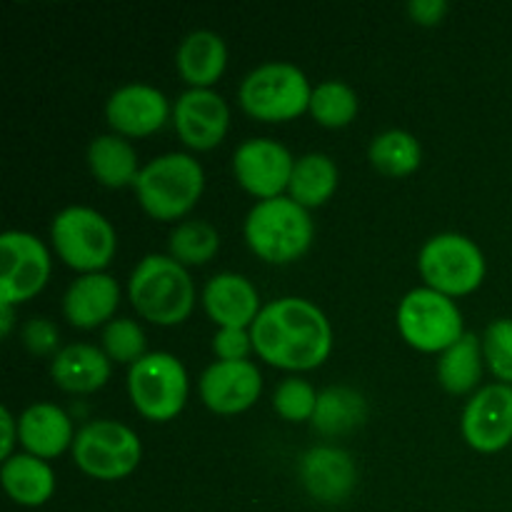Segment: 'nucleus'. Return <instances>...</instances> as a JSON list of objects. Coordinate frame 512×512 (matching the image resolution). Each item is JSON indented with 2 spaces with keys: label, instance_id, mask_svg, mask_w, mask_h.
<instances>
[{
  "label": "nucleus",
  "instance_id": "nucleus-1",
  "mask_svg": "<svg viewBox=\"0 0 512 512\" xmlns=\"http://www.w3.org/2000/svg\"><path fill=\"white\" fill-rule=\"evenodd\" d=\"M250 335L255 355L288 373L320 368L333 353V328L328 315L315 303L295 295L265 303Z\"/></svg>",
  "mask_w": 512,
  "mask_h": 512
},
{
  "label": "nucleus",
  "instance_id": "nucleus-2",
  "mask_svg": "<svg viewBox=\"0 0 512 512\" xmlns=\"http://www.w3.org/2000/svg\"><path fill=\"white\" fill-rule=\"evenodd\" d=\"M128 298L140 318L160 328H173L193 315L195 283L178 260L153 253L130 273Z\"/></svg>",
  "mask_w": 512,
  "mask_h": 512
},
{
  "label": "nucleus",
  "instance_id": "nucleus-3",
  "mask_svg": "<svg viewBox=\"0 0 512 512\" xmlns=\"http://www.w3.org/2000/svg\"><path fill=\"white\" fill-rule=\"evenodd\" d=\"M140 208L160 223L185 218L205 190V170L188 153H165L148 160L135 178Z\"/></svg>",
  "mask_w": 512,
  "mask_h": 512
},
{
  "label": "nucleus",
  "instance_id": "nucleus-4",
  "mask_svg": "<svg viewBox=\"0 0 512 512\" xmlns=\"http://www.w3.org/2000/svg\"><path fill=\"white\" fill-rule=\"evenodd\" d=\"M243 235L253 255L270 265H290L303 258L315 238L310 210L280 195L258 200L245 215Z\"/></svg>",
  "mask_w": 512,
  "mask_h": 512
},
{
  "label": "nucleus",
  "instance_id": "nucleus-5",
  "mask_svg": "<svg viewBox=\"0 0 512 512\" xmlns=\"http://www.w3.org/2000/svg\"><path fill=\"white\" fill-rule=\"evenodd\" d=\"M310 95V80L298 65L270 60L240 80L238 103L260 123H288L308 113Z\"/></svg>",
  "mask_w": 512,
  "mask_h": 512
},
{
  "label": "nucleus",
  "instance_id": "nucleus-6",
  "mask_svg": "<svg viewBox=\"0 0 512 512\" xmlns=\"http://www.w3.org/2000/svg\"><path fill=\"white\" fill-rule=\"evenodd\" d=\"M55 255L78 275L105 273L118 250V235L110 220L88 205H68L50 223Z\"/></svg>",
  "mask_w": 512,
  "mask_h": 512
},
{
  "label": "nucleus",
  "instance_id": "nucleus-7",
  "mask_svg": "<svg viewBox=\"0 0 512 512\" xmlns=\"http://www.w3.org/2000/svg\"><path fill=\"white\" fill-rule=\"evenodd\" d=\"M190 380L173 353H148L130 365L128 395L133 408L150 423H170L188 405Z\"/></svg>",
  "mask_w": 512,
  "mask_h": 512
},
{
  "label": "nucleus",
  "instance_id": "nucleus-8",
  "mask_svg": "<svg viewBox=\"0 0 512 512\" xmlns=\"http://www.w3.org/2000/svg\"><path fill=\"white\" fill-rule=\"evenodd\" d=\"M418 270L428 288L455 300L483 285L488 263L480 245L468 235L440 233L420 248Z\"/></svg>",
  "mask_w": 512,
  "mask_h": 512
},
{
  "label": "nucleus",
  "instance_id": "nucleus-9",
  "mask_svg": "<svg viewBox=\"0 0 512 512\" xmlns=\"http://www.w3.org/2000/svg\"><path fill=\"white\" fill-rule=\"evenodd\" d=\"M70 453L80 473L103 483H115L138 470L143 443L133 428L118 420H90L78 430Z\"/></svg>",
  "mask_w": 512,
  "mask_h": 512
},
{
  "label": "nucleus",
  "instance_id": "nucleus-10",
  "mask_svg": "<svg viewBox=\"0 0 512 512\" xmlns=\"http://www.w3.org/2000/svg\"><path fill=\"white\" fill-rule=\"evenodd\" d=\"M398 330L410 348L440 355L463 338L465 323L453 298L423 285L400 300Z\"/></svg>",
  "mask_w": 512,
  "mask_h": 512
},
{
  "label": "nucleus",
  "instance_id": "nucleus-11",
  "mask_svg": "<svg viewBox=\"0 0 512 512\" xmlns=\"http://www.w3.org/2000/svg\"><path fill=\"white\" fill-rule=\"evenodd\" d=\"M53 273L50 250L25 230L0 235V303L20 305L40 295Z\"/></svg>",
  "mask_w": 512,
  "mask_h": 512
},
{
  "label": "nucleus",
  "instance_id": "nucleus-12",
  "mask_svg": "<svg viewBox=\"0 0 512 512\" xmlns=\"http://www.w3.org/2000/svg\"><path fill=\"white\" fill-rule=\"evenodd\" d=\"M295 158L273 138H250L233 155V175L240 188L258 200H273L288 193Z\"/></svg>",
  "mask_w": 512,
  "mask_h": 512
},
{
  "label": "nucleus",
  "instance_id": "nucleus-13",
  "mask_svg": "<svg viewBox=\"0 0 512 512\" xmlns=\"http://www.w3.org/2000/svg\"><path fill=\"white\" fill-rule=\"evenodd\" d=\"M463 438L475 453L493 455L512 445V385L490 383L468 400L460 420Z\"/></svg>",
  "mask_w": 512,
  "mask_h": 512
},
{
  "label": "nucleus",
  "instance_id": "nucleus-14",
  "mask_svg": "<svg viewBox=\"0 0 512 512\" xmlns=\"http://www.w3.org/2000/svg\"><path fill=\"white\" fill-rule=\"evenodd\" d=\"M173 118V105L163 90L148 83L120 85L105 100V120L115 135L123 138H148L165 128Z\"/></svg>",
  "mask_w": 512,
  "mask_h": 512
},
{
  "label": "nucleus",
  "instance_id": "nucleus-15",
  "mask_svg": "<svg viewBox=\"0 0 512 512\" xmlns=\"http://www.w3.org/2000/svg\"><path fill=\"white\" fill-rule=\"evenodd\" d=\"M173 125L190 150L218 148L230 130V108L215 90L188 88L173 105Z\"/></svg>",
  "mask_w": 512,
  "mask_h": 512
},
{
  "label": "nucleus",
  "instance_id": "nucleus-16",
  "mask_svg": "<svg viewBox=\"0 0 512 512\" xmlns=\"http://www.w3.org/2000/svg\"><path fill=\"white\" fill-rule=\"evenodd\" d=\"M263 393V375L253 360H215L200 375V400L215 415H240L253 408Z\"/></svg>",
  "mask_w": 512,
  "mask_h": 512
},
{
  "label": "nucleus",
  "instance_id": "nucleus-17",
  "mask_svg": "<svg viewBox=\"0 0 512 512\" xmlns=\"http://www.w3.org/2000/svg\"><path fill=\"white\" fill-rule=\"evenodd\" d=\"M298 478L305 493L320 505H340L358 485L353 455L335 445H315L300 458Z\"/></svg>",
  "mask_w": 512,
  "mask_h": 512
},
{
  "label": "nucleus",
  "instance_id": "nucleus-18",
  "mask_svg": "<svg viewBox=\"0 0 512 512\" xmlns=\"http://www.w3.org/2000/svg\"><path fill=\"white\" fill-rule=\"evenodd\" d=\"M120 305V285L108 273L78 275L63 295V318L78 330L105 328Z\"/></svg>",
  "mask_w": 512,
  "mask_h": 512
},
{
  "label": "nucleus",
  "instance_id": "nucleus-19",
  "mask_svg": "<svg viewBox=\"0 0 512 512\" xmlns=\"http://www.w3.org/2000/svg\"><path fill=\"white\" fill-rule=\"evenodd\" d=\"M203 310L218 328H253L260 315L258 288L240 273H218L205 283Z\"/></svg>",
  "mask_w": 512,
  "mask_h": 512
},
{
  "label": "nucleus",
  "instance_id": "nucleus-20",
  "mask_svg": "<svg viewBox=\"0 0 512 512\" xmlns=\"http://www.w3.org/2000/svg\"><path fill=\"white\" fill-rule=\"evenodd\" d=\"M75 435L70 415L55 403H33L18 418V443L40 460L60 458L65 450H73Z\"/></svg>",
  "mask_w": 512,
  "mask_h": 512
},
{
  "label": "nucleus",
  "instance_id": "nucleus-21",
  "mask_svg": "<svg viewBox=\"0 0 512 512\" xmlns=\"http://www.w3.org/2000/svg\"><path fill=\"white\" fill-rule=\"evenodd\" d=\"M110 358L103 348L90 343H70L60 348L50 363V378L60 390L73 395H88L105 388L110 380Z\"/></svg>",
  "mask_w": 512,
  "mask_h": 512
},
{
  "label": "nucleus",
  "instance_id": "nucleus-22",
  "mask_svg": "<svg viewBox=\"0 0 512 512\" xmlns=\"http://www.w3.org/2000/svg\"><path fill=\"white\" fill-rule=\"evenodd\" d=\"M175 65L190 88L213 90L228 68V45L213 30H193L180 40Z\"/></svg>",
  "mask_w": 512,
  "mask_h": 512
},
{
  "label": "nucleus",
  "instance_id": "nucleus-23",
  "mask_svg": "<svg viewBox=\"0 0 512 512\" xmlns=\"http://www.w3.org/2000/svg\"><path fill=\"white\" fill-rule=\"evenodd\" d=\"M0 480L8 498L20 508H40L55 493V473L48 460L28 453H15L13 458L3 460Z\"/></svg>",
  "mask_w": 512,
  "mask_h": 512
},
{
  "label": "nucleus",
  "instance_id": "nucleus-24",
  "mask_svg": "<svg viewBox=\"0 0 512 512\" xmlns=\"http://www.w3.org/2000/svg\"><path fill=\"white\" fill-rule=\"evenodd\" d=\"M88 168L103 188H133L140 168L138 153L123 135H98L88 145Z\"/></svg>",
  "mask_w": 512,
  "mask_h": 512
},
{
  "label": "nucleus",
  "instance_id": "nucleus-25",
  "mask_svg": "<svg viewBox=\"0 0 512 512\" xmlns=\"http://www.w3.org/2000/svg\"><path fill=\"white\" fill-rule=\"evenodd\" d=\"M340 185V170L330 155L305 153L295 158L293 175H290L288 198L303 205L305 210L320 208L335 195Z\"/></svg>",
  "mask_w": 512,
  "mask_h": 512
},
{
  "label": "nucleus",
  "instance_id": "nucleus-26",
  "mask_svg": "<svg viewBox=\"0 0 512 512\" xmlns=\"http://www.w3.org/2000/svg\"><path fill=\"white\" fill-rule=\"evenodd\" d=\"M365 418H368V403L358 390L348 388V385H330V388L320 390L318 408H315L310 425L315 428V433L335 438V435H345L360 428Z\"/></svg>",
  "mask_w": 512,
  "mask_h": 512
},
{
  "label": "nucleus",
  "instance_id": "nucleus-27",
  "mask_svg": "<svg viewBox=\"0 0 512 512\" xmlns=\"http://www.w3.org/2000/svg\"><path fill=\"white\" fill-rule=\"evenodd\" d=\"M483 340L475 333H465L455 345H450L438 360V383L450 395L473 393L483 378Z\"/></svg>",
  "mask_w": 512,
  "mask_h": 512
},
{
  "label": "nucleus",
  "instance_id": "nucleus-28",
  "mask_svg": "<svg viewBox=\"0 0 512 512\" xmlns=\"http://www.w3.org/2000/svg\"><path fill=\"white\" fill-rule=\"evenodd\" d=\"M368 160L378 173L388 178H408L423 163V145L408 130H385L370 143Z\"/></svg>",
  "mask_w": 512,
  "mask_h": 512
},
{
  "label": "nucleus",
  "instance_id": "nucleus-29",
  "mask_svg": "<svg viewBox=\"0 0 512 512\" xmlns=\"http://www.w3.org/2000/svg\"><path fill=\"white\" fill-rule=\"evenodd\" d=\"M308 113L315 123L328 130L348 128L360 113L358 93L343 80H325L313 88Z\"/></svg>",
  "mask_w": 512,
  "mask_h": 512
},
{
  "label": "nucleus",
  "instance_id": "nucleus-30",
  "mask_svg": "<svg viewBox=\"0 0 512 512\" xmlns=\"http://www.w3.org/2000/svg\"><path fill=\"white\" fill-rule=\"evenodd\" d=\"M170 258L183 268L208 265L220 250V233L208 220H183L173 228L168 240Z\"/></svg>",
  "mask_w": 512,
  "mask_h": 512
},
{
  "label": "nucleus",
  "instance_id": "nucleus-31",
  "mask_svg": "<svg viewBox=\"0 0 512 512\" xmlns=\"http://www.w3.org/2000/svg\"><path fill=\"white\" fill-rule=\"evenodd\" d=\"M100 348L108 355L110 363L133 365L143 355H148V340H145V330L133 318H113L103 328Z\"/></svg>",
  "mask_w": 512,
  "mask_h": 512
},
{
  "label": "nucleus",
  "instance_id": "nucleus-32",
  "mask_svg": "<svg viewBox=\"0 0 512 512\" xmlns=\"http://www.w3.org/2000/svg\"><path fill=\"white\" fill-rule=\"evenodd\" d=\"M318 390L300 375H290L278 383L273 393V410L288 423H310L318 408Z\"/></svg>",
  "mask_w": 512,
  "mask_h": 512
},
{
  "label": "nucleus",
  "instance_id": "nucleus-33",
  "mask_svg": "<svg viewBox=\"0 0 512 512\" xmlns=\"http://www.w3.org/2000/svg\"><path fill=\"white\" fill-rule=\"evenodd\" d=\"M483 358L498 383L512 385V318H498L485 328Z\"/></svg>",
  "mask_w": 512,
  "mask_h": 512
},
{
  "label": "nucleus",
  "instance_id": "nucleus-34",
  "mask_svg": "<svg viewBox=\"0 0 512 512\" xmlns=\"http://www.w3.org/2000/svg\"><path fill=\"white\" fill-rule=\"evenodd\" d=\"M20 338L28 353L38 358H45V355L55 358L60 353V330L50 318H30L20 330Z\"/></svg>",
  "mask_w": 512,
  "mask_h": 512
},
{
  "label": "nucleus",
  "instance_id": "nucleus-35",
  "mask_svg": "<svg viewBox=\"0 0 512 512\" xmlns=\"http://www.w3.org/2000/svg\"><path fill=\"white\" fill-rule=\"evenodd\" d=\"M213 353L223 363H240L248 360L253 350V335L245 328H218L213 335Z\"/></svg>",
  "mask_w": 512,
  "mask_h": 512
},
{
  "label": "nucleus",
  "instance_id": "nucleus-36",
  "mask_svg": "<svg viewBox=\"0 0 512 512\" xmlns=\"http://www.w3.org/2000/svg\"><path fill=\"white\" fill-rule=\"evenodd\" d=\"M448 10H450L448 0H413V3L408 5L410 18H413L418 25H425V28L443 23Z\"/></svg>",
  "mask_w": 512,
  "mask_h": 512
},
{
  "label": "nucleus",
  "instance_id": "nucleus-37",
  "mask_svg": "<svg viewBox=\"0 0 512 512\" xmlns=\"http://www.w3.org/2000/svg\"><path fill=\"white\" fill-rule=\"evenodd\" d=\"M0 425H3V460L13 458V448L15 443H18V420L13 418V413H10L8 408L0 410Z\"/></svg>",
  "mask_w": 512,
  "mask_h": 512
},
{
  "label": "nucleus",
  "instance_id": "nucleus-38",
  "mask_svg": "<svg viewBox=\"0 0 512 512\" xmlns=\"http://www.w3.org/2000/svg\"><path fill=\"white\" fill-rule=\"evenodd\" d=\"M13 320H15V305L0 303V333H3V338H8L10 330H13Z\"/></svg>",
  "mask_w": 512,
  "mask_h": 512
}]
</instances>
